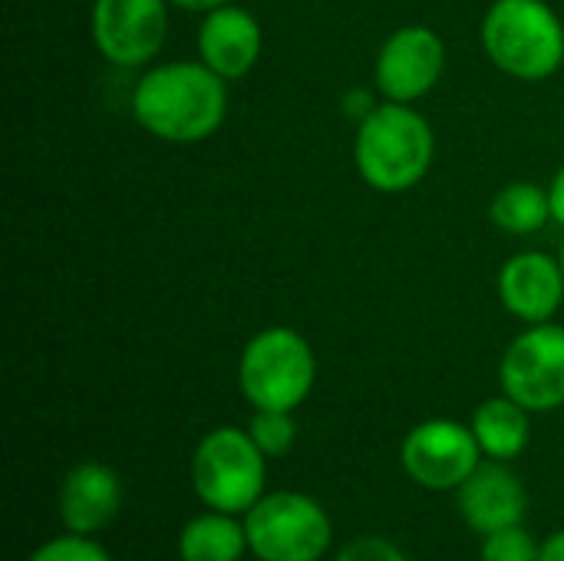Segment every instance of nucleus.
I'll return each instance as SVG.
<instances>
[{
    "mask_svg": "<svg viewBox=\"0 0 564 561\" xmlns=\"http://www.w3.org/2000/svg\"><path fill=\"white\" fill-rule=\"evenodd\" d=\"M192 483L198 499L215 513H248L264 496V453L235 427L212 430L192 460Z\"/></svg>",
    "mask_w": 564,
    "mask_h": 561,
    "instance_id": "nucleus-5",
    "label": "nucleus"
},
{
    "mask_svg": "<svg viewBox=\"0 0 564 561\" xmlns=\"http://www.w3.org/2000/svg\"><path fill=\"white\" fill-rule=\"evenodd\" d=\"M549 202H552V218L564 225V165L555 172V179L549 185Z\"/></svg>",
    "mask_w": 564,
    "mask_h": 561,
    "instance_id": "nucleus-22",
    "label": "nucleus"
},
{
    "mask_svg": "<svg viewBox=\"0 0 564 561\" xmlns=\"http://www.w3.org/2000/svg\"><path fill=\"white\" fill-rule=\"evenodd\" d=\"M30 561H112L106 555L102 546H96L89 536H63V539H53L46 546H40Z\"/></svg>",
    "mask_w": 564,
    "mask_h": 561,
    "instance_id": "nucleus-20",
    "label": "nucleus"
},
{
    "mask_svg": "<svg viewBox=\"0 0 564 561\" xmlns=\"http://www.w3.org/2000/svg\"><path fill=\"white\" fill-rule=\"evenodd\" d=\"M169 0H93L96 50L116 66H142L165 43Z\"/></svg>",
    "mask_w": 564,
    "mask_h": 561,
    "instance_id": "nucleus-9",
    "label": "nucleus"
},
{
    "mask_svg": "<svg viewBox=\"0 0 564 561\" xmlns=\"http://www.w3.org/2000/svg\"><path fill=\"white\" fill-rule=\"evenodd\" d=\"M499 298L509 314L525 324H545L564 301L562 261L545 251H522L502 265Z\"/></svg>",
    "mask_w": 564,
    "mask_h": 561,
    "instance_id": "nucleus-11",
    "label": "nucleus"
},
{
    "mask_svg": "<svg viewBox=\"0 0 564 561\" xmlns=\"http://www.w3.org/2000/svg\"><path fill=\"white\" fill-rule=\"evenodd\" d=\"M473 433L486 456L509 463L522 456V450L529 446V410L516 403L512 397L486 400L473 413Z\"/></svg>",
    "mask_w": 564,
    "mask_h": 561,
    "instance_id": "nucleus-15",
    "label": "nucleus"
},
{
    "mask_svg": "<svg viewBox=\"0 0 564 561\" xmlns=\"http://www.w3.org/2000/svg\"><path fill=\"white\" fill-rule=\"evenodd\" d=\"M489 215L499 228L512 235H532L552 218V202L549 192L539 188L535 182H512L496 192Z\"/></svg>",
    "mask_w": 564,
    "mask_h": 561,
    "instance_id": "nucleus-17",
    "label": "nucleus"
},
{
    "mask_svg": "<svg viewBox=\"0 0 564 561\" xmlns=\"http://www.w3.org/2000/svg\"><path fill=\"white\" fill-rule=\"evenodd\" d=\"M539 561H564V532H555L542 542V555Z\"/></svg>",
    "mask_w": 564,
    "mask_h": 561,
    "instance_id": "nucleus-23",
    "label": "nucleus"
},
{
    "mask_svg": "<svg viewBox=\"0 0 564 561\" xmlns=\"http://www.w3.org/2000/svg\"><path fill=\"white\" fill-rule=\"evenodd\" d=\"M489 60L516 79H545L564 63V26L545 0H496L482 20Z\"/></svg>",
    "mask_w": 564,
    "mask_h": 561,
    "instance_id": "nucleus-3",
    "label": "nucleus"
},
{
    "mask_svg": "<svg viewBox=\"0 0 564 561\" xmlns=\"http://www.w3.org/2000/svg\"><path fill=\"white\" fill-rule=\"evenodd\" d=\"M539 555L542 546L522 529V522L489 532L482 546V561H539Z\"/></svg>",
    "mask_w": 564,
    "mask_h": 561,
    "instance_id": "nucleus-19",
    "label": "nucleus"
},
{
    "mask_svg": "<svg viewBox=\"0 0 564 561\" xmlns=\"http://www.w3.org/2000/svg\"><path fill=\"white\" fill-rule=\"evenodd\" d=\"M446 69V43L430 26H403L387 36L377 53L373 79L390 103L426 96Z\"/></svg>",
    "mask_w": 564,
    "mask_h": 561,
    "instance_id": "nucleus-10",
    "label": "nucleus"
},
{
    "mask_svg": "<svg viewBox=\"0 0 564 561\" xmlns=\"http://www.w3.org/2000/svg\"><path fill=\"white\" fill-rule=\"evenodd\" d=\"M317 380L311 344L291 327H268L254 334L238 360L241 393L254 410H297Z\"/></svg>",
    "mask_w": 564,
    "mask_h": 561,
    "instance_id": "nucleus-4",
    "label": "nucleus"
},
{
    "mask_svg": "<svg viewBox=\"0 0 564 561\" xmlns=\"http://www.w3.org/2000/svg\"><path fill=\"white\" fill-rule=\"evenodd\" d=\"M436 139L430 122L410 109V103H383L373 106L367 119H360L354 162L360 179L377 192H406L433 165Z\"/></svg>",
    "mask_w": 564,
    "mask_h": 561,
    "instance_id": "nucleus-2",
    "label": "nucleus"
},
{
    "mask_svg": "<svg viewBox=\"0 0 564 561\" xmlns=\"http://www.w3.org/2000/svg\"><path fill=\"white\" fill-rule=\"evenodd\" d=\"M228 79L208 63H159L132 93L135 122L155 139L192 145L218 132L228 112Z\"/></svg>",
    "mask_w": 564,
    "mask_h": 561,
    "instance_id": "nucleus-1",
    "label": "nucleus"
},
{
    "mask_svg": "<svg viewBox=\"0 0 564 561\" xmlns=\"http://www.w3.org/2000/svg\"><path fill=\"white\" fill-rule=\"evenodd\" d=\"M558 261H562V271H564V245H562V258H558Z\"/></svg>",
    "mask_w": 564,
    "mask_h": 561,
    "instance_id": "nucleus-25",
    "label": "nucleus"
},
{
    "mask_svg": "<svg viewBox=\"0 0 564 561\" xmlns=\"http://www.w3.org/2000/svg\"><path fill=\"white\" fill-rule=\"evenodd\" d=\"M479 440L473 427L456 420H426L410 430L403 440V466L406 473L436 493L459 489L479 466Z\"/></svg>",
    "mask_w": 564,
    "mask_h": 561,
    "instance_id": "nucleus-8",
    "label": "nucleus"
},
{
    "mask_svg": "<svg viewBox=\"0 0 564 561\" xmlns=\"http://www.w3.org/2000/svg\"><path fill=\"white\" fill-rule=\"evenodd\" d=\"M122 503L119 476L102 463H79L66 473L59 489V519L73 536L102 532Z\"/></svg>",
    "mask_w": 564,
    "mask_h": 561,
    "instance_id": "nucleus-14",
    "label": "nucleus"
},
{
    "mask_svg": "<svg viewBox=\"0 0 564 561\" xmlns=\"http://www.w3.org/2000/svg\"><path fill=\"white\" fill-rule=\"evenodd\" d=\"M248 552V532L228 513L195 516L178 536L182 561H238Z\"/></svg>",
    "mask_w": 564,
    "mask_h": 561,
    "instance_id": "nucleus-16",
    "label": "nucleus"
},
{
    "mask_svg": "<svg viewBox=\"0 0 564 561\" xmlns=\"http://www.w3.org/2000/svg\"><path fill=\"white\" fill-rule=\"evenodd\" d=\"M248 433L261 446L264 456H284L294 446L297 427H294L291 410H258Z\"/></svg>",
    "mask_w": 564,
    "mask_h": 561,
    "instance_id": "nucleus-18",
    "label": "nucleus"
},
{
    "mask_svg": "<svg viewBox=\"0 0 564 561\" xmlns=\"http://www.w3.org/2000/svg\"><path fill=\"white\" fill-rule=\"evenodd\" d=\"M525 486L519 476L496 463H479L476 473L459 486V513L473 532H499L506 526H519L525 516Z\"/></svg>",
    "mask_w": 564,
    "mask_h": 561,
    "instance_id": "nucleus-13",
    "label": "nucleus"
},
{
    "mask_svg": "<svg viewBox=\"0 0 564 561\" xmlns=\"http://www.w3.org/2000/svg\"><path fill=\"white\" fill-rule=\"evenodd\" d=\"M506 397L522 403L529 413H545L564 403V327L529 324L499 367Z\"/></svg>",
    "mask_w": 564,
    "mask_h": 561,
    "instance_id": "nucleus-7",
    "label": "nucleus"
},
{
    "mask_svg": "<svg viewBox=\"0 0 564 561\" xmlns=\"http://www.w3.org/2000/svg\"><path fill=\"white\" fill-rule=\"evenodd\" d=\"M245 532L261 561H317L334 539L327 513L304 493L261 496L248 509Z\"/></svg>",
    "mask_w": 564,
    "mask_h": 561,
    "instance_id": "nucleus-6",
    "label": "nucleus"
},
{
    "mask_svg": "<svg viewBox=\"0 0 564 561\" xmlns=\"http://www.w3.org/2000/svg\"><path fill=\"white\" fill-rule=\"evenodd\" d=\"M334 561H406V555L393 542L367 536V539H354L350 546H344V552Z\"/></svg>",
    "mask_w": 564,
    "mask_h": 561,
    "instance_id": "nucleus-21",
    "label": "nucleus"
},
{
    "mask_svg": "<svg viewBox=\"0 0 564 561\" xmlns=\"http://www.w3.org/2000/svg\"><path fill=\"white\" fill-rule=\"evenodd\" d=\"M169 3H175V7H185V10H215V7H221V3H231V0H169Z\"/></svg>",
    "mask_w": 564,
    "mask_h": 561,
    "instance_id": "nucleus-24",
    "label": "nucleus"
},
{
    "mask_svg": "<svg viewBox=\"0 0 564 561\" xmlns=\"http://www.w3.org/2000/svg\"><path fill=\"white\" fill-rule=\"evenodd\" d=\"M261 46H264L261 23L248 10L235 3H221L205 13L198 30V56L218 76L241 79L245 73H251L261 56Z\"/></svg>",
    "mask_w": 564,
    "mask_h": 561,
    "instance_id": "nucleus-12",
    "label": "nucleus"
}]
</instances>
